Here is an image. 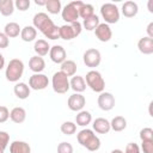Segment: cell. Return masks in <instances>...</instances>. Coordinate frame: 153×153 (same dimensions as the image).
<instances>
[{
  "mask_svg": "<svg viewBox=\"0 0 153 153\" xmlns=\"http://www.w3.org/2000/svg\"><path fill=\"white\" fill-rule=\"evenodd\" d=\"M33 27L43 33L44 37L49 39H57L59 37V26H56L53 19L44 12H38L32 18Z\"/></svg>",
  "mask_w": 153,
  "mask_h": 153,
  "instance_id": "1",
  "label": "cell"
},
{
  "mask_svg": "<svg viewBox=\"0 0 153 153\" xmlns=\"http://www.w3.org/2000/svg\"><path fill=\"white\" fill-rule=\"evenodd\" d=\"M76 140L82 147H85L90 152H96L100 148V139L94 134L92 129H81L76 135Z\"/></svg>",
  "mask_w": 153,
  "mask_h": 153,
  "instance_id": "2",
  "label": "cell"
},
{
  "mask_svg": "<svg viewBox=\"0 0 153 153\" xmlns=\"http://www.w3.org/2000/svg\"><path fill=\"white\" fill-rule=\"evenodd\" d=\"M23 73H24V62L20 59L10 60L5 71L6 79L10 82H18L19 79L23 76Z\"/></svg>",
  "mask_w": 153,
  "mask_h": 153,
  "instance_id": "3",
  "label": "cell"
},
{
  "mask_svg": "<svg viewBox=\"0 0 153 153\" xmlns=\"http://www.w3.org/2000/svg\"><path fill=\"white\" fill-rule=\"evenodd\" d=\"M84 79H85L86 85L92 91H94L97 93H100V92L104 91V88H105V80L102 76L100 72H98L96 69H91L90 72L86 73V76Z\"/></svg>",
  "mask_w": 153,
  "mask_h": 153,
  "instance_id": "4",
  "label": "cell"
},
{
  "mask_svg": "<svg viewBox=\"0 0 153 153\" xmlns=\"http://www.w3.org/2000/svg\"><path fill=\"white\" fill-rule=\"evenodd\" d=\"M82 31V25L80 22L68 23L59 27V37L65 41H71L73 38H76Z\"/></svg>",
  "mask_w": 153,
  "mask_h": 153,
  "instance_id": "5",
  "label": "cell"
},
{
  "mask_svg": "<svg viewBox=\"0 0 153 153\" xmlns=\"http://www.w3.org/2000/svg\"><path fill=\"white\" fill-rule=\"evenodd\" d=\"M100 16L105 24H116L120 20V10L112 2H105L100 6Z\"/></svg>",
  "mask_w": 153,
  "mask_h": 153,
  "instance_id": "6",
  "label": "cell"
},
{
  "mask_svg": "<svg viewBox=\"0 0 153 153\" xmlns=\"http://www.w3.org/2000/svg\"><path fill=\"white\" fill-rule=\"evenodd\" d=\"M81 4H82V1L74 0V1L68 2L61 10V17L65 22H67V24L78 22V19H79V7H80Z\"/></svg>",
  "mask_w": 153,
  "mask_h": 153,
  "instance_id": "7",
  "label": "cell"
},
{
  "mask_svg": "<svg viewBox=\"0 0 153 153\" xmlns=\"http://www.w3.org/2000/svg\"><path fill=\"white\" fill-rule=\"evenodd\" d=\"M51 86H53L54 92H56V93H60V94L67 93V91L71 88L69 87V79L61 71L55 72L53 78H51Z\"/></svg>",
  "mask_w": 153,
  "mask_h": 153,
  "instance_id": "8",
  "label": "cell"
},
{
  "mask_svg": "<svg viewBox=\"0 0 153 153\" xmlns=\"http://www.w3.org/2000/svg\"><path fill=\"white\" fill-rule=\"evenodd\" d=\"M82 61H84L86 67H90V68L98 67L100 65V61H102V54H100V51L98 49L90 48L84 53Z\"/></svg>",
  "mask_w": 153,
  "mask_h": 153,
  "instance_id": "9",
  "label": "cell"
},
{
  "mask_svg": "<svg viewBox=\"0 0 153 153\" xmlns=\"http://www.w3.org/2000/svg\"><path fill=\"white\" fill-rule=\"evenodd\" d=\"M49 85V79L43 73H35L29 78V87L35 91H42Z\"/></svg>",
  "mask_w": 153,
  "mask_h": 153,
  "instance_id": "10",
  "label": "cell"
},
{
  "mask_svg": "<svg viewBox=\"0 0 153 153\" xmlns=\"http://www.w3.org/2000/svg\"><path fill=\"white\" fill-rule=\"evenodd\" d=\"M97 104H98L99 109H102L103 111H110V110L114 109V106L116 104V100H115V97H114L112 93L103 91L98 96Z\"/></svg>",
  "mask_w": 153,
  "mask_h": 153,
  "instance_id": "11",
  "label": "cell"
},
{
  "mask_svg": "<svg viewBox=\"0 0 153 153\" xmlns=\"http://www.w3.org/2000/svg\"><path fill=\"white\" fill-rule=\"evenodd\" d=\"M86 104V99L81 93H73L72 96H69L68 100H67V105L69 108V110L79 112L84 109Z\"/></svg>",
  "mask_w": 153,
  "mask_h": 153,
  "instance_id": "12",
  "label": "cell"
},
{
  "mask_svg": "<svg viewBox=\"0 0 153 153\" xmlns=\"http://www.w3.org/2000/svg\"><path fill=\"white\" fill-rule=\"evenodd\" d=\"M49 56H50V60L54 63H60L61 65L63 61L67 60V53H66L65 48L62 45H59V44L50 47Z\"/></svg>",
  "mask_w": 153,
  "mask_h": 153,
  "instance_id": "13",
  "label": "cell"
},
{
  "mask_svg": "<svg viewBox=\"0 0 153 153\" xmlns=\"http://www.w3.org/2000/svg\"><path fill=\"white\" fill-rule=\"evenodd\" d=\"M94 35L100 42H109L112 37L111 27L105 23H99V25L94 29Z\"/></svg>",
  "mask_w": 153,
  "mask_h": 153,
  "instance_id": "14",
  "label": "cell"
},
{
  "mask_svg": "<svg viewBox=\"0 0 153 153\" xmlns=\"http://www.w3.org/2000/svg\"><path fill=\"white\" fill-rule=\"evenodd\" d=\"M92 128H93L92 130L96 131V133H98V134H108L111 130L110 122L106 118H104V117L96 118L93 121V123H92Z\"/></svg>",
  "mask_w": 153,
  "mask_h": 153,
  "instance_id": "15",
  "label": "cell"
},
{
  "mask_svg": "<svg viewBox=\"0 0 153 153\" xmlns=\"http://www.w3.org/2000/svg\"><path fill=\"white\" fill-rule=\"evenodd\" d=\"M137 49L143 55L153 54V38H149L147 36L141 37L137 42Z\"/></svg>",
  "mask_w": 153,
  "mask_h": 153,
  "instance_id": "16",
  "label": "cell"
},
{
  "mask_svg": "<svg viewBox=\"0 0 153 153\" xmlns=\"http://www.w3.org/2000/svg\"><path fill=\"white\" fill-rule=\"evenodd\" d=\"M121 12L122 14L126 17V18H133L139 12V6L135 1H126L123 5H122V8H121Z\"/></svg>",
  "mask_w": 153,
  "mask_h": 153,
  "instance_id": "17",
  "label": "cell"
},
{
  "mask_svg": "<svg viewBox=\"0 0 153 153\" xmlns=\"http://www.w3.org/2000/svg\"><path fill=\"white\" fill-rule=\"evenodd\" d=\"M69 87L75 92V93H81L86 90V82L84 76L80 75H73L72 79L69 80Z\"/></svg>",
  "mask_w": 153,
  "mask_h": 153,
  "instance_id": "18",
  "label": "cell"
},
{
  "mask_svg": "<svg viewBox=\"0 0 153 153\" xmlns=\"http://www.w3.org/2000/svg\"><path fill=\"white\" fill-rule=\"evenodd\" d=\"M30 91H31V88L25 82H16V85L13 87V92H14L16 97L19 98V99H22V100L29 98Z\"/></svg>",
  "mask_w": 153,
  "mask_h": 153,
  "instance_id": "19",
  "label": "cell"
},
{
  "mask_svg": "<svg viewBox=\"0 0 153 153\" xmlns=\"http://www.w3.org/2000/svg\"><path fill=\"white\" fill-rule=\"evenodd\" d=\"M10 153H31V147L25 141L16 140L10 145Z\"/></svg>",
  "mask_w": 153,
  "mask_h": 153,
  "instance_id": "20",
  "label": "cell"
},
{
  "mask_svg": "<svg viewBox=\"0 0 153 153\" xmlns=\"http://www.w3.org/2000/svg\"><path fill=\"white\" fill-rule=\"evenodd\" d=\"M29 68L33 72V73H42V71L45 68V61L43 57L41 56H32L29 60Z\"/></svg>",
  "mask_w": 153,
  "mask_h": 153,
  "instance_id": "21",
  "label": "cell"
},
{
  "mask_svg": "<svg viewBox=\"0 0 153 153\" xmlns=\"http://www.w3.org/2000/svg\"><path fill=\"white\" fill-rule=\"evenodd\" d=\"M10 118L12 122L20 124L26 120V111L22 106H16L10 111Z\"/></svg>",
  "mask_w": 153,
  "mask_h": 153,
  "instance_id": "22",
  "label": "cell"
},
{
  "mask_svg": "<svg viewBox=\"0 0 153 153\" xmlns=\"http://www.w3.org/2000/svg\"><path fill=\"white\" fill-rule=\"evenodd\" d=\"M20 31H22V27L19 26L18 23L16 22H10L5 25L4 27V33L8 37V38H14V37H18L20 35Z\"/></svg>",
  "mask_w": 153,
  "mask_h": 153,
  "instance_id": "23",
  "label": "cell"
},
{
  "mask_svg": "<svg viewBox=\"0 0 153 153\" xmlns=\"http://www.w3.org/2000/svg\"><path fill=\"white\" fill-rule=\"evenodd\" d=\"M33 50L36 53L37 56H45L47 54H49V50H50V45L49 43L45 41V39H37L33 44Z\"/></svg>",
  "mask_w": 153,
  "mask_h": 153,
  "instance_id": "24",
  "label": "cell"
},
{
  "mask_svg": "<svg viewBox=\"0 0 153 153\" xmlns=\"http://www.w3.org/2000/svg\"><path fill=\"white\" fill-rule=\"evenodd\" d=\"M37 37V30L33 27V25H26L20 31V38L24 42H32Z\"/></svg>",
  "mask_w": 153,
  "mask_h": 153,
  "instance_id": "25",
  "label": "cell"
},
{
  "mask_svg": "<svg viewBox=\"0 0 153 153\" xmlns=\"http://www.w3.org/2000/svg\"><path fill=\"white\" fill-rule=\"evenodd\" d=\"M92 122V115L90 111L81 110L75 116V124L80 127H87Z\"/></svg>",
  "mask_w": 153,
  "mask_h": 153,
  "instance_id": "26",
  "label": "cell"
},
{
  "mask_svg": "<svg viewBox=\"0 0 153 153\" xmlns=\"http://www.w3.org/2000/svg\"><path fill=\"white\" fill-rule=\"evenodd\" d=\"M76 63L73 60H66L61 63V72L67 76H73L76 73Z\"/></svg>",
  "mask_w": 153,
  "mask_h": 153,
  "instance_id": "27",
  "label": "cell"
},
{
  "mask_svg": "<svg viewBox=\"0 0 153 153\" xmlns=\"http://www.w3.org/2000/svg\"><path fill=\"white\" fill-rule=\"evenodd\" d=\"M110 128L114 131H122L127 128V120L123 116H115L110 122Z\"/></svg>",
  "mask_w": 153,
  "mask_h": 153,
  "instance_id": "28",
  "label": "cell"
},
{
  "mask_svg": "<svg viewBox=\"0 0 153 153\" xmlns=\"http://www.w3.org/2000/svg\"><path fill=\"white\" fill-rule=\"evenodd\" d=\"M14 12V2L12 0H0V13L4 17H10Z\"/></svg>",
  "mask_w": 153,
  "mask_h": 153,
  "instance_id": "29",
  "label": "cell"
},
{
  "mask_svg": "<svg viewBox=\"0 0 153 153\" xmlns=\"http://www.w3.org/2000/svg\"><path fill=\"white\" fill-rule=\"evenodd\" d=\"M81 25H82V27L86 29L87 31H92V30H94V29L99 25V17H98L97 14H93V16H91V17L84 19Z\"/></svg>",
  "mask_w": 153,
  "mask_h": 153,
  "instance_id": "30",
  "label": "cell"
},
{
  "mask_svg": "<svg viewBox=\"0 0 153 153\" xmlns=\"http://www.w3.org/2000/svg\"><path fill=\"white\" fill-rule=\"evenodd\" d=\"M45 8L48 10V12H49L50 14H57V13H60L61 10H62L61 1H60V0H47Z\"/></svg>",
  "mask_w": 153,
  "mask_h": 153,
  "instance_id": "31",
  "label": "cell"
},
{
  "mask_svg": "<svg viewBox=\"0 0 153 153\" xmlns=\"http://www.w3.org/2000/svg\"><path fill=\"white\" fill-rule=\"evenodd\" d=\"M94 14V10H93V6L91 4H85L82 2L79 7V17L82 18V19H86L91 16Z\"/></svg>",
  "mask_w": 153,
  "mask_h": 153,
  "instance_id": "32",
  "label": "cell"
},
{
  "mask_svg": "<svg viewBox=\"0 0 153 153\" xmlns=\"http://www.w3.org/2000/svg\"><path fill=\"white\" fill-rule=\"evenodd\" d=\"M60 129H61V133L63 135H68L69 136V135H73L76 131V124L74 122H72V121H66V122H63L61 124Z\"/></svg>",
  "mask_w": 153,
  "mask_h": 153,
  "instance_id": "33",
  "label": "cell"
},
{
  "mask_svg": "<svg viewBox=\"0 0 153 153\" xmlns=\"http://www.w3.org/2000/svg\"><path fill=\"white\" fill-rule=\"evenodd\" d=\"M10 143V134L5 130H0V151L5 152Z\"/></svg>",
  "mask_w": 153,
  "mask_h": 153,
  "instance_id": "34",
  "label": "cell"
},
{
  "mask_svg": "<svg viewBox=\"0 0 153 153\" xmlns=\"http://www.w3.org/2000/svg\"><path fill=\"white\" fill-rule=\"evenodd\" d=\"M139 136H140L141 141H146V140L153 141V129L149 128V127L142 128V129L140 130V135H139Z\"/></svg>",
  "mask_w": 153,
  "mask_h": 153,
  "instance_id": "35",
  "label": "cell"
},
{
  "mask_svg": "<svg viewBox=\"0 0 153 153\" xmlns=\"http://www.w3.org/2000/svg\"><path fill=\"white\" fill-rule=\"evenodd\" d=\"M57 153H73V146L71 142L62 141L57 145Z\"/></svg>",
  "mask_w": 153,
  "mask_h": 153,
  "instance_id": "36",
  "label": "cell"
},
{
  "mask_svg": "<svg viewBox=\"0 0 153 153\" xmlns=\"http://www.w3.org/2000/svg\"><path fill=\"white\" fill-rule=\"evenodd\" d=\"M30 5H31L30 0H16V2H14V7H16L17 10L22 11V12L29 10Z\"/></svg>",
  "mask_w": 153,
  "mask_h": 153,
  "instance_id": "37",
  "label": "cell"
},
{
  "mask_svg": "<svg viewBox=\"0 0 153 153\" xmlns=\"http://www.w3.org/2000/svg\"><path fill=\"white\" fill-rule=\"evenodd\" d=\"M10 118V110L5 105H0V123H5Z\"/></svg>",
  "mask_w": 153,
  "mask_h": 153,
  "instance_id": "38",
  "label": "cell"
},
{
  "mask_svg": "<svg viewBox=\"0 0 153 153\" xmlns=\"http://www.w3.org/2000/svg\"><path fill=\"white\" fill-rule=\"evenodd\" d=\"M123 153H141V151H140V147H139L137 143L129 142V143H127L126 149H124Z\"/></svg>",
  "mask_w": 153,
  "mask_h": 153,
  "instance_id": "39",
  "label": "cell"
},
{
  "mask_svg": "<svg viewBox=\"0 0 153 153\" xmlns=\"http://www.w3.org/2000/svg\"><path fill=\"white\" fill-rule=\"evenodd\" d=\"M141 149L143 153H153V141H141Z\"/></svg>",
  "mask_w": 153,
  "mask_h": 153,
  "instance_id": "40",
  "label": "cell"
},
{
  "mask_svg": "<svg viewBox=\"0 0 153 153\" xmlns=\"http://www.w3.org/2000/svg\"><path fill=\"white\" fill-rule=\"evenodd\" d=\"M10 44V39L4 33V32H0V49H5L7 48Z\"/></svg>",
  "mask_w": 153,
  "mask_h": 153,
  "instance_id": "41",
  "label": "cell"
},
{
  "mask_svg": "<svg viewBox=\"0 0 153 153\" xmlns=\"http://www.w3.org/2000/svg\"><path fill=\"white\" fill-rule=\"evenodd\" d=\"M146 31H147V37L153 38V22H151V23L147 25Z\"/></svg>",
  "mask_w": 153,
  "mask_h": 153,
  "instance_id": "42",
  "label": "cell"
},
{
  "mask_svg": "<svg viewBox=\"0 0 153 153\" xmlns=\"http://www.w3.org/2000/svg\"><path fill=\"white\" fill-rule=\"evenodd\" d=\"M4 67H5V57H4V55L0 53V71H1Z\"/></svg>",
  "mask_w": 153,
  "mask_h": 153,
  "instance_id": "43",
  "label": "cell"
},
{
  "mask_svg": "<svg viewBox=\"0 0 153 153\" xmlns=\"http://www.w3.org/2000/svg\"><path fill=\"white\" fill-rule=\"evenodd\" d=\"M35 4L38 5V6H45L47 0H35Z\"/></svg>",
  "mask_w": 153,
  "mask_h": 153,
  "instance_id": "44",
  "label": "cell"
},
{
  "mask_svg": "<svg viewBox=\"0 0 153 153\" xmlns=\"http://www.w3.org/2000/svg\"><path fill=\"white\" fill-rule=\"evenodd\" d=\"M152 5H153V0H149V1H148V11H149L151 13H153V7H152Z\"/></svg>",
  "mask_w": 153,
  "mask_h": 153,
  "instance_id": "45",
  "label": "cell"
},
{
  "mask_svg": "<svg viewBox=\"0 0 153 153\" xmlns=\"http://www.w3.org/2000/svg\"><path fill=\"white\" fill-rule=\"evenodd\" d=\"M110 153H123V151H122V149H118V148H116V149H112Z\"/></svg>",
  "mask_w": 153,
  "mask_h": 153,
  "instance_id": "46",
  "label": "cell"
},
{
  "mask_svg": "<svg viewBox=\"0 0 153 153\" xmlns=\"http://www.w3.org/2000/svg\"><path fill=\"white\" fill-rule=\"evenodd\" d=\"M0 153H4V152H2V151H0Z\"/></svg>",
  "mask_w": 153,
  "mask_h": 153,
  "instance_id": "47",
  "label": "cell"
}]
</instances>
